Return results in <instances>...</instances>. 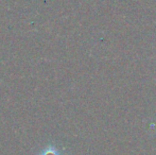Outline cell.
<instances>
[{
	"instance_id": "cell-1",
	"label": "cell",
	"mask_w": 156,
	"mask_h": 155,
	"mask_svg": "<svg viewBox=\"0 0 156 155\" xmlns=\"http://www.w3.org/2000/svg\"><path fill=\"white\" fill-rule=\"evenodd\" d=\"M39 155H62V154L60 153V151H58L56 148L52 147V146H49V147L45 148Z\"/></svg>"
}]
</instances>
